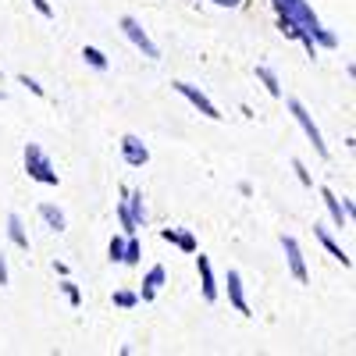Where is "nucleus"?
I'll return each mask as SVG.
<instances>
[{"instance_id": "nucleus-1", "label": "nucleus", "mask_w": 356, "mask_h": 356, "mask_svg": "<svg viewBox=\"0 0 356 356\" xmlns=\"http://www.w3.org/2000/svg\"><path fill=\"white\" fill-rule=\"evenodd\" d=\"M271 8H275V15H285V18H292L296 25L303 29V33L317 43V47H339V36L332 33V29H324L321 25V18L314 15V8L307 4V0H271Z\"/></svg>"}, {"instance_id": "nucleus-2", "label": "nucleus", "mask_w": 356, "mask_h": 356, "mask_svg": "<svg viewBox=\"0 0 356 356\" xmlns=\"http://www.w3.org/2000/svg\"><path fill=\"white\" fill-rule=\"evenodd\" d=\"M22 161H25V175L33 178V182H40V186H57V182H61V175H57L50 154L43 150L40 143H25Z\"/></svg>"}, {"instance_id": "nucleus-3", "label": "nucleus", "mask_w": 356, "mask_h": 356, "mask_svg": "<svg viewBox=\"0 0 356 356\" xmlns=\"http://www.w3.org/2000/svg\"><path fill=\"white\" fill-rule=\"evenodd\" d=\"M171 89H175V93H182V97H186V100H189V104H193V107L203 114V118H211V122H221V118H225V114L218 111V104H214L211 97H207L200 86H193V82H182V79H178V82H171Z\"/></svg>"}, {"instance_id": "nucleus-4", "label": "nucleus", "mask_w": 356, "mask_h": 356, "mask_svg": "<svg viewBox=\"0 0 356 356\" xmlns=\"http://www.w3.org/2000/svg\"><path fill=\"white\" fill-rule=\"evenodd\" d=\"M289 114L296 118V125H300V129L307 132V139L314 143V150H317V157H328V143H324L321 129L314 125V118H310V111L303 107V100H289Z\"/></svg>"}, {"instance_id": "nucleus-5", "label": "nucleus", "mask_w": 356, "mask_h": 356, "mask_svg": "<svg viewBox=\"0 0 356 356\" xmlns=\"http://www.w3.org/2000/svg\"><path fill=\"white\" fill-rule=\"evenodd\" d=\"M118 25H122V33L129 36V43H132L136 50H143V57H150V61H157V57H161V47H157L150 36H146V29H143V25L132 18V15H125Z\"/></svg>"}, {"instance_id": "nucleus-6", "label": "nucleus", "mask_w": 356, "mask_h": 356, "mask_svg": "<svg viewBox=\"0 0 356 356\" xmlns=\"http://www.w3.org/2000/svg\"><path fill=\"white\" fill-rule=\"evenodd\" d=\"M282 250H285V264H289V275L300 282V285H310V271H307V257L300 250V243L292 235H282Z\"/></svg>"}, {"instance_id": "nucleus-7", "label": "nucleus", "mask_w": 356, "mask_h": 356, "mask_svg": "<svg viewBox=\"0 0 356 356\" xmlns=\"http://www.w3.org/2000/svg\"><path fill=\"white\" fill-rule=\"evenodd\" d=\"M200 253V250H196ZM196 275H200V292L207 303H218V278H214V267H211V257H196Z\"/></svg>"}, {"instance_id": "nucleus-8", "label": "nucleus", "mask_w": 356, "mask_h": 356, "mask_svg": "<svg viewBox=\"0 0 356 356\" xmlns=\"http://www.w3.org/2000/svg\"><path fill=\"white\" fill-rule=\"evenodd\" d=\"M122 161L129 164V168H143L146 161H150V150H146V143L139 139V136H122Z\"/></svg>"}, {"instance_id": "nucleus-9", "label": "nucleus", "mask_w": 356, "mask_h": 356, "mask_svg": "<svg viewBox=\"0 0 356 356\" xmlns=\"http://www.w3.org/2000/svg\"><path fill=\"white\" fill-rule=\"evenodd\" d=\"M164 282H168V271L161 264H154L150 271H146V278H143V289H139V303H154L157 300V292L164 289Z\"/></svg>"}, {"instance_id": "nucleus-10", "label": "nucleus", "mask_w": 356, "mask_h": 356, "mask_svg": "<svg viewBox=\"0 0 356 356\" xmlns=\"http://www.w3.org/2000/svg\"><path fill=\"white\" fill-rule=\"evenodd\" d=\"M228 303H232L235 314H243V317L253 314L250 303H246V289H243V275L239 271H228Z\"/></svg>"}, {"instance_id": "nucleus-11", "label": "nucleus", "mask_w": 356, "mask_h": 356, "mask_svg": "<svg viewBox=\"0 0 356 356\" xmlns=\"http://www.w3.org/2000/svg\"><path fill=\"white\" fill-rule=\"evenodd\" d=\"M314 239H317V243H321L324 250H328V253H332V257H335V260H339L342 267H353L349 253H346V250H342V246L335 243V235H332L328 228H324V225H314Z\"/></svg>"}, {"instance_id": "nucleus-12", "label": "nucleus", "mask_w": 356, "mask_h": 356, "mask_svg": "<svg viewBox=\"0 0 356 356\" xmlns=\"http://www.w3.org/2000/svg\"><path fill=\"white\" fill-rule=\"evenodd\" d=\"M161 239H164V243H171V246H178L182 253H196V250H200L196 235H193V232H186V228H161Z\"/></svg>"}, {"instance_id": "nucleus-13", "label": "nucleus", "mask_w": 356, "mask_h": 356, "mask_svg": "<svg viewBox=\"0 0 356 356\" xmlns=\"http://www.w3.org/2000/svg\"><path fill=\"white\" fill-rule=\"evenodd\" d=\"M317 193H321V203L328 207V214H332V221H335L339 228H346V225H349V218H346V211H342V200H339V196H335V193H332L328 186H321Z\"/></svg>"}, {"instance_id": "nucleus-14", "label": "nucleus", "mask_w": 356, "mask_h": 356, "mask_svg": "<svg viewBox=\"0 0 356 356\" xmlns=\"http://www.w3.org/2000/svg\"><path fill=\"white\" fill-rule=\"evenodd\" d=\"M122 196H125V207H129V214L136 218V225L143 228V221H146V203H143V189H122Z\"/></svg>"}, {"instance_id": "nucleus-15", "label": "nucleus", "mask_w": 356, "mask_h": 356, "mask_svg": "<svg viewBox=\"0 0 356 356\" xmlns=\"http://www.w3.org/2000/svg\"><path fill=\"white\" fill-rule=\"evenodd\" d=\"M40 218H43L47 228H54V232H65V228H68L65 211H61V207H54V203H40Z\"/></svg>"}, {"instance_id": "nucleus-16", "label": "nucleus", "mask_w": 356, "mask_h": 356, "mask_svg": "<svg viewBox=\"0 0 356 356\" xmlns=\"http://www.w3.org/2000/svg\"><path fill=\"white\" fill-rule=\"evenodd\" d=\"M8 239L18 246V250H29V232H25V221L18 214H8Z\"/></svg>"}, {"instance_id": "nucleus-17", "label": "nucleus", "mask_w": 356, "mask_h": 356, "mask_svg": "<svg viewBox=\"0 0 356 356\" xmlns=\"http://www.w3.org/2000/svg\"><path fill=\"white\" fill-rule=\"evenodd\" d=\"M257 79H260V86L271 93L275 100L282 97V82H278V75H275V68H267V65H257Z\"/></svg>"}, {"instance_id": "nucleus-18", "label": "nucleus", "mask_w": 356, "mask_h": 356, "mask_svg": "<svg viewBox=\"0 0 356 356\" xmlns=\"http://www.w3.org/2000/svg\"><path fill=\"white\" fill-rule=\"evenodd\" d=\"M143 260V243L136 239V235H125V253H122V264L125 267H139Z\"/></svg>"}, {"instance_id": "nucleus-19", "label": "nucleus", "mask_w": 356, "mask_h": 356, "mask_svg": "<svg viewBox=\"0 0 356 356\" xmlns=\"http://www.w3.org/2000/svg\"><path fill=\"white\" fill-rule=\"evenodd\" d=\"M82 61L89 65V68H97V72H107V54L104 50H97V47H82Z\"/></svg>"}, {"instance_id": "nucleus-20", "label": "nucleus", "mask_w": 356, "mask_h": 356, "mask_svg": "<svg viewBox=\"0 0 356 356\" xmlns=\"http://www.w3.org/2000/svg\"><path fill=\"white\" fill-rule=\"evenodd\" d=\"M118 221H122V232H125V235H136V232H139L136 218L129 214V207H125V196H122V203H118Z\"/></svg>"}, {"instance_id": "nucleus-21", "label": "nucleus", "mask_w": 356, "mask_h": 356, "mask_svg": "<svg viewBox=\"0 0 356 356\" xmlns=\"http://www.w3.org/2000/svg\"><path fill=\"white\" fill-rule=\"evenodd\" d=\"M114 307H122V310L139 307V292H132V289H118V292H114Z\"/></svg>"}, {"instance_id": "nucleus-22", "label": "nucleus", "mask_w": 356, "mask_h": 356, "mask_svg": "<svg viewBox=\"0 0 356 356\" xmlns=\"http://www.w3.org/2000/svg\"><path fill=\"white\" fill-rule=\"evenodd\" d=\"M61 292H65V300L72 303V307H82V292H79V285L65 275V282H61Z\"/></svg>"}, {"instance_id": "nucleus-23", "label": "nucleus", "mask_w": 356, "mask_h": 356, "mask_svg": "<svg viewBox=\"0 0 356 356\" xmlns=\"http://www.w3.org/2000/svg\"><path fill=\"white\" fill-rule=\"evenodd\" d=\"M122 253H125V235H114V239L107 243V257L114 264H122Z\"/></svg>"}, {"instance_id": "nucleus-24", "label": "nucleus", "mask_w": 356, "mask_h": 356, "mask_svg": "<svg viewBox=\"0 0 356 356\" xmlns=\"http://www.w3.org/2000/svg\"><path fill=\"white\" fill-rule=\"evenodd\" d=\"M18 86H25V89H29V93H33V97H43V93H47V89H43V86H40V82H36L33 75H18Z\"/></svg>"}, {"instance_id": "nucleus-25", "label": "nucleus", "mask_w": 356, "mask_h": 356, "mask_svg": "<svg viewBox=\"0 0 356 356\" xmlns=\"http://www.w3.org/2000/svg\"><path fill=\"white\" fill-rule=\"evenodd\" d=\"M292 171H296V178H300L303 186H314V178H310V171L303 168V161H292Z\"/></svg>"}, {"instance_id": "nucleus-26", "label": "nucleus", "mask_w": 356, "mask_h": 356, "mask_svg": "<svg viewBox=\"0 0 356 356\" xmlns=\"http://www.w3.org/2000/svg\"><path fill=\"white\" fill-rule=\"evenodd\" d=\"M33 8L43 15V18H54V8H50V0H33Z\"/></svg>"}, {"instance_id": "nucleus-27", "label": "nucleus", "mask_w": 356, "mask_h": 356, "mask_svg": "<svg viewBox=\"0 0 356 356\" xmlns=\"http://www.w3.org/2000/svg\"><path fill=\"white\" fill-rule=\"evenodd\" d=\"M8 285V260H4V253H0V289Z\"/></svg>"}, {"instance_id": "nucleus-28", "label": "nucleus", "mask_w": 356, "mask_h": 356, "mask_svg": "<svg viewBox=\"0 0 356 356\" xmlns=\"http://www.w3.org/2000/svg\"><path fill=\"white\" fill-rule=\"evenodd\" d=\"M54 271H57V275L65 278V275H68V264H65V260H54Z\"/></svg>"}, {"instance_id": "nucleus-29", "label": "nucleus", "mask_w": 356, "mask_h": 356, "mask_svg": "<svg viewBox=\"0 0 356 356\" xmlns=\"http://www.w3.org/2000/svg\"><path fill=\"white\" fill-rule=\"evenodd\" d=\"M214 4H221V8H239L243 0H214Z\"/></svg>"}]
</instances>
